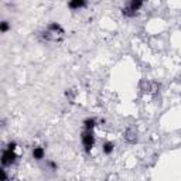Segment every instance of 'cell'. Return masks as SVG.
<instances>
[{
  "instance_id": "cell-1",
  "label": "cell",
  "mask_w": 181,
  "mask_h": 181,
  "mask_svg": "<svg viewBox=\"0 0 181 181\" xmlns=\"http://www.w3.org/2000/svg\"><path fill=\"white\" fill-rule=\"evenodd\" d=\"M14 143H10L9 144V147L6 149L3 152V156H2V163H3V166H9V164H11V163L14 161L16 159V154H14Z\"/></svg>"
},
{
  "instance_id": "cell-2",
  "label": "cell",
  "mask_w": 181,
  "mask_h": 181,
  "mask_svg": "<svg viewBox=\"0 0 181 181\" xmlns=\"http://www.w3.org/2000/svg\"><path fill=\"white\" fill-rule=\"evenodd\" d=\"M82 140H84V144H85L86 150H89V149L93 146V136H92V132H91V130H88V132L84 134Z\"/></svg>"
},
{
  "instance_id": "cell-3",
  "label": "cell",
  "mask_w": 181,
  "mask_h": 181,
  "mask_svg": "<svg viewBox=\"0 0 181 181\" xmlns=\"http://www.w3.org/2000/svg\"><path fill=\"white\" fill-rule=\"evenodd\" d=\"M140 6H141V2H132V3H129V6L123 10V13H125V14H129V11H133V14H134V11L139 10Z\"/></svg>"
},
{
  "instance_id": "cell-4",
  "label": "cell",
  "mask_w": 181,
  "mask_h": 181,
  "mask_svg": "<svg viewBox=\"0 0 181 181\" xmlns=\"http://www.w3.org/2000/svg\"><path fill=\"white\" fill-rule=\"evenodd\" d=\"M33 156H34V159L41 160L43 157H44V149H41V147H36V149L33 150Z\"/></svg>"
},
{
  "instance_id": "cell-5",
  "label": "cell",
  "mask_w": 181,
  "mask_h": 181,
  "mask_svg": "<svg viewBox=\"0 0 181 181\" xmlns=\"http://www.w3.org/2000/svg\"><path fill=\"white\" fill-rule=\"evenodd\" d=\"M84 4H85L84 2H79V0H77V2H71L68 6H70L71 9H79V7H82Z\"/></svg>"
},
{
  "instance_id": "cell-6",
  "label": "cell",
  "mask_w": 181,
  "mask_h": 181,
  "mask_svg": "<svg viewBox=\"0 0 181 181\" xmlns=\"http://www.w3.org/2000/svg\"><path fill=\"white\" fill-rule=\"evenodd\" d=\"M104 152L106 153V154H111V153L113 152V144H112V143H106V144H105V147H104Z\"/></svg>"
},
{
  "instance_id": "cell-7",
  "label": "cell",
  "mask_w": 181,
  "mask_h": 181,
  "mask_svg": "<svg viewBox=\"0 0 181 181\" xmlns=\"http://www.w3.org/2000/svg\"><path fill=\"white\" fill-rule=\"evenodd\" d=\"M7 28H9V24H7V21H3L2 23V31H7Z\"/></svg>"
}]
</instances>
